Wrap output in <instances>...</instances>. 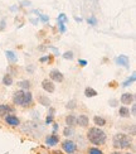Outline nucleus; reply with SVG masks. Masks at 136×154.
Listing matches in <instances>:
<instances>
[{"mask_svg": "<svg viewBox=\"0 0 136 154\" xmlns=\"http://www.w3.org/2000/svg\"><path fill=\"white\" fill-rule=\"evenodd\" d=\"M58 143H59V137L57 135V134H50V135H48L47 138H45V144L49 145V146H54L57 145Z\"/></svg>", "mask_w": 136, "mask_h": 154, "instance_id": "nucleus-11", "label": "nucleus"}, {"mask_svg": "<svg viewBox=\"0 0 136 154\" xmlns=\"http://www.w3.org/2000/svg\"><path fill=\"white\" fill-rule=\"evenodd\" d=\"M135 114H136V106L132 105V109H131V115L132 116H135Z\"/></svg>", "mask_w": 136, "mask_h": 154, "instance_id": "nucleus-34", "label": "nucleus"}, {"mask_svg": "<svg viewBox=\"0 0 136 154\" xmlns=\"http://www.w3.org/2000/svg\"><path fill=\"white\" fill-rule=\"evenodd\" d=\"M80 65H81V66H86V65H87V61H85V60H80Z\"/></svg>", "mask_w": 136, "mask_h": 154, "instance_id": "nucleus-36", "label": "nucleus"}, {"mask_svg": "<svg viewBox=\"0 0 136 154\" xmlns=\"http://www.w3.org/2000/svg\"><path fill=\"white\" fill-rule=\"evenodd\" d=\"M27 71H28V72H33V71H34V67H33V66H28V67H27Z\"/></svg>", "mask_w": 136, "mask_h": 154, "instance_id": "nucleus-37", "label": "nucleus"}, {"mask_svg": "<svg viewBox=\"0 0 136 154\" xmlns=\"http://www.w3.org/2000/svg\"><path fill=\"white\" fill-rule=\"evenodd\" d=\"M74 19H76V22H82V19H81V18H77V17H76Z\"/></svg>", "mask_w": 136, "mask_h": 154, "instance_id": "nucleus-41", "label": "nucleus"}, {"mask_svg": "<svg viewBox=\"0 0 136 154\" xmlns=\"http://www.w3.org/2000/svg\"><path fill=\"white\" fill-rule=\"evenodd\" d=\"M134 100H135V96H134V94H131V92H125V94H122L121 97H120L121 104H124V105H130V104H132Z\"/></svg>", "mask_w": 136, "mask_h": 154, "instance_id": "nucleus-10", "label": "nucleus"}, {"mask_svg": "<svg viewBox=\"0 0 136 154\" xmlns=\"http://www.w3.org/2000/svg\"><path fill=\"white\" fill-rule=\"evenodd\" d=\"M110 154H122L120 150H115V152H112V153H110Z\"/></svg>", "mask_w": 136, "mask_h": 154, "instance_id": "nucleus-40", "label": "nucleus"}, {"mask_svg": "<svg viewBox=\"0 0 136 154\" xmlns=\"http://www.w3.org/2000/svg\"><path fill=\"white\" fill-rule=\"evenodd\" d=\"M115 61H116V65L122 66V67H125V68H128V63H130V60H128L127 56H120Z\"/></svg>", "mask_w": 136, "mask_h": 154, "instance_id": "nucleus-12", "label": "nucleus"}, {"mask_svg": "<svg viewBox=\"0 0 136 154\" xmlns=\"http://www.w3.org/2000/svg\"><path fill=\"white\" fill-rule=\"evenodd\" d=\"M22 5H23V6H29V5H30V2H27V0H25V2L22 3Z\"/></svg>", "mask_w": 136, "mask_h": 154, "instance_id": "nucleus-38", "label": "nucleus"}, {"mask_svg": "<svg viewBox=\"0 0 136 154\" xmlns=\"http://www.w3.org/2000/svg\"><path fill=\"white\" fill-rule=\"evenodd\" d=\"M74 134V130H73V128H69V126H66L63 129V135L64 137H67V138H71Z\"/></svg>", "mask_w": 136, "mask_h": 154, "instance_id": "nucleus-22", "label": "nucleus"}, {"mask_svg": "<svg viewBox=\"0 0 136 154\" xmlns=\"http://www.w3.org/2000/svg\"><path fill=\"white\" fill-rule=\"evenodd\" d=\"M61 148L66 154H74L77 150H78V145H77V143L73 142L72 139H66L62 142Z\"/></svg>", "mask_w": 136, "mask_h": 154, "instance_id": "nucleus-4", "label": "nucleus"}, {"mask_svg": "<svg viewBox=\"0 0 136 154\" xmlns=\"http://www.w3.org/2000/svg\"><path fill=\"white\" fill-rule=\"evenodd\" d=\"M42 88L44 90L45 92L53 94V92L56 91V85H54V82L50 81L49 79H44V80L42 81Z\"/></svg>", "mask_w": 136, "mask_h": 154, "instance_id": "nucleus-7", "label": "nucleus"}, {"mask_svg": "<svg viewBox=\"0 0 136 154\" xmlns=\"http://www.w3.org/2000/svg\"><path fill=\"white\" fill-rule=\"evenodd\" d=\"M13 82H14V79H13V75H10V73L4 75V77H3V85H4V86L9 87V86H11V85H13Z\"/></svg>", "mask_w": 136, "mask_h": 154, "instance_id": "nucleus-18", "label": "nucleus"}, {"mask_svg": "<svg viewBox=\"0 0 136 154\" xmlns=\"http://www.w3.org/2000/svg\"><path fill=\"white\" fill-rule=\"evenodd\" d=\"M53 118H54V116H49V115H48V116H47V120H45V123H47V124H50L52 121H53Z\"/></svg>", "mask_w": 136, "mask_h": 154, "instance_id": "nucleus-32", "label": "nucleus"}, {"mask_svg": "<svg viewBox=\"0 0 136 154\" xmlns=\"http://www.w3.org/2000/svg\"><path fill=\"white\" fill-rule=\"evenodd\" d=\"M5 27H6V19H5V18H3V19H2V22H0V32L4 30V29H5Z\"/></svg>", "mask_w": 136, "mask_h": 154, "instance_id": "nucleus-27", "label": "nucleus"}, {"mask_svg": "<svg viewBox=\"0 0 136 154\" xmlns=\"http://www.w3.org/2000/svg\"><path fill=\"white\" fill-rule=\"evenodd\" d=\"M86 154H105V153L98 146H88L86 150Z\"/></svg>", "mask_w": 136, "mask_h": 154, "instance_id": "nucleus-20", "label": "nucleus"}, {"mask_svg": "<svg viewBox=\"0 0 136 154\" xmlns=\"http://www.w3.org/2000/svg\"><path fill=\"white\" fill-rule=\"evenodd\" d=\"M73 52L72 51H67V52H64V54H63V58L64 60H73Z\"/></svg>", "mask_w": 136, "mask_h": 154, "instance_id": "nucleus-25", "label": "nucleus"}, {"mask_svg": "<svg viewBox=\"0 0 136 154\" xmlns=\"http://www.w3.org/2000/svg\"><path fill=\"white\" fill-rule=\"evenodd\" d=\"M76 125H78L81 128H88V125H89V118L87 116L86 114H80L78 116H77Z\"/></svg>", "mask_w": 136, "mask_h": 154, "instance_id": "nucleus-8", "label": "nucleus"}, {"mask_svg": "<svg viewBox=\"0 0 136 154\" xmlns=\"http://www.w3.org/2000/svg\"><path fill=\"white\" fill-rule=\"evenodd\" d=\"M54 126H53V129H54V134H56V131H57V129H58V124H53Z\"/></svg>", "mask_w": 136, "mask_h": 154, "instance_id": "nucleus-39", "label": "nucleus"}, {"mask_svg": "<svg viewBox=\"0 0 136 154\" xmlns=\"http://www.w3.org/2000/svg\"><path fill=\"white\" fill-rule=\"evenodd\" d=\"M37 100H38V102H39L41 105L47 106V107L49 106V107H50V100H49L48 96H45V95H38Z\"/></svg>", "mask_w": 136, "mask_h": 154, "instance_id": "nucleus-15", "label": "nucleus"}, {"mask_svg": "<svg viewBox=\"0 0 136 154\" xmlns=\"http://www.w3.org/2000/svg\"><path fill=\"white\" fill-rule=\"evenodd\" d=\"M58 27H59L61 33H64V32H66V27H64V23L63 22H58Z\"/></svg>", "mask_w": 136, "mask_h": 154, "instance_id": "nucleus-28", "label": "nucleus"}, {"mask_svg": "<svg viewBox=\"0 0 136 154\" xmlns=\"http://www.w3.org/2000/svg\"><path fill=\"white\" fill-rule=\"evenodd\" d=\"M119 115L121 118H130V109L127 106H121L119 109Z\"/></svg>", "mask_w": 136, "mask_h": 154, "instance_id": "nucleus-19", "label": "nucleus"}, {"mask_svg": "<svg viewBox=\"0 0 136 154\" xmlns=\"http://www.w3.org/2000/svg\"><path fill=\"white\" fill-rule=\"evenodd\" d=\"M112 146L116 150H127L132 146V138L126 133H116L112 137Z\"/></svg>", "mask_w": 136, "mask_h": 154, "instance_id": "nucleus-2", "label": "nucleus"}, {"mask_svg": "<svg viewBox=\"0 0 136 154\" xmlns=\"http://www.w3.org/2000/svg\"><path fill=\"white\" fill-rule=\"evenodd\" d=\"M93 123L96 126H98V128H102V126H105L106 125V119L105 118H102L100 116V115H96V116H93Z\"/></svg>", "mask_w": 136, "mask_h": 154, "instance_id": "nucleus-16", "label": "nucleus"}, {"mask_svg": "<svg viewBox=\"0 0 136 154\" xmlns=\"http://www.w3.org/2000/svg\"><path fill=\"white\" fill-rule=\"evenodd\" d=\"M98 94H97V91L95 88L92 87H86L85 88V96L86 97H95V96H97Z\"/></svg>", "mask_w": 136, "mask_h": 154, "instance_id": "nucleus-21", "label": "nucleus"}, {"mask_svg": "<svg viewBox=\"0 0 136 154\" xmlns=\"http://www.w3.org/2000/svg\"><path fill=\"white\" fill-rule=\"evenodd\" d=\"M13 104L22 107H29L33 105V94L30 91L18 90L13 94Z\"/></svg>", "mask_w": 136, "mask_h": 154, "instance_id": "nucleus-3", "label": "nucleus"}, {"mask_svg": "<svg viewBox=\"0 0 136 154\" xmlns=\"http://www.w3.org/2000/svg\"><path fill=\"white\" fill-rule=\"evenodd\" d=\"M116 104H117V100H115V99L110 100V105H111L112 107H115V106H116Z\"/></svg>", "mask_w": 136, "mask_h": 154, "instance_id": "nucleus-31", "label": "nucleus"}, {"mask_svg": "<svg viewBox=\"0 0 136 154\" xmlns=\"http://www.w3.org/2000/svg\"><path fill=\"white\" fill-rule=\"evenodd\" d=\"M18 86L20 90H24V91H30L32 88V82L29 80H22L18 82Z\"/></svg>", "mask_w": 136, "mask_h": 154, "instance_id": "nucleus-14", "label": "nucleus"}, {"mask_svg": "<svg viewBox=\"0 0 136 154\" xmlns=\"http://www.w3.org/2000/svg\"><path fill=\"white\" fill-rule=\"evenodd\" d=\"M87 22H88V24H91V25H97V18L96 17H89L88 19H87Z\"/></svg>", "mask_w": 136, "mask_h": 154, "instance_id": "nucleus-26", "label": "nucleus"}, {"mask_svg": "<svg viewBox=\"0 0 136 154\" xmlns=\"http://www.w3.org/2000/svg\"><path fill=\"white\" fill-rule=\"evenodd\" d=\"M10 114H14V107H11L8 104H0V118H5Z\"/></svg>", "mask_w": 136, "mask_h": 154, "instance_id": "nucleus-9", "label": "nucleus"}, {"mask_svg": "<svg viewBox=\"0 0 136 154\" xmlns=\"http://www.w3.org/2000/svg\"><path fill=\"white\" fill-rule=\"evenodd\" d=\"M48 60L50 61V56H45V57H42V58H41L39 61H41V62H45V61H48Z\"/></svg>", "mask_w": 136, "mask_h": 154, "instance_id": "nucleus-33", "label": "nucleus"}, {"mask_svg": "<svg viewBox=\"0 0 136 154\" xmlns=\"http://www.w3.org/2000/svg\"><path fill=\"white\" fill-rule=\"evenodd\" d=\"M38 15H39V18L42 19L43 22H48V20H49V18H48L47 15H43V14H38Z\"/></svg>", "mask_w": 136, "mask_h": 154, "instance_id": "nucleus-30", "label": "nucleus"}, {"mask_svg": "<svg viewBox=\"0 0 136 154\" xmlns=\"http://www.w3.org/2000/svg\"><path fill=\"white\" fill-rule=\"evenodd\" d=\"M74 154H76V153H74Z\"/></svg>", "mask_w": 136, "mask_h": 154, "instance_id": "nucleus-43", "label": "nucleus"}, {"mask_svg": "<svg viewBox=\"0 0 136 154\" xmlns=\"http://www.w3.org/2000/svg\"><path fill=\"white\" fill-rule=\"evenodd\" d=\"M5 56L10 63H17L18 62V56L13 52V51H5Z\"/></svg>", "mask_w": 136, "mask_h": 154, "instance_id": "nucleus-17", "label": "nucleus"}, {"mask_svg": "<svg viewBox=\"0 0 136 154\" xmlns=\"http://www.w3.org/2000/svg\"><path fill=\"white\" fill-rule=\"evenodd\" d=\"M122 154H132V153H128V152H127V153H122Z\"/></svg>", "mask_w": 136, "mask_h": 154, "instance_id": "nucleus-42", "label": "nucleus"}, {"mask_svg": "<svg viewBox=\"0 0 136 154\" xmlns=\"http://www.w3.org/2000/svg\"><path fill=\"white\" fill-rule=\"evenodd\" d=\"M86 138L89 142V144H92L95 146H102L105 145L107 142V134L106 131H103L101 128L98 126H92L88 128L87 133H86Z\"/></svg>", "mask_w": 136, "mask_h": 154, "instance_id": "nucleus-1", "label": "nucleus"}, {"mask_svg": "<svg viewBox=\"0 0 136 154\" xmlns=\"http://www.w3.org/2000/svg\"><path fill=\"white\" fill-rule=\"evenodd\" d=\"M58 22H67V17L66 14H59V17H58Z\"/></svg>", "mask_w": 136, "mask_h": 154, "instance_id": "nucleus-29", "label": "nucleus"}, {"mask_svg": "<svg viewBox=\"0 0 136 154\" xmlns=\"http://www.w3.org/2000/svg\"><path fill=\"white\" fill-rule=\"evenodd\" d=\"M49 48H50L52 51H53V52H54L57 56H59V52H58V49H57V48H54V47H49Z\"/></svg>", "mask_w": 136, "mask_h": 154, "instance_id": "nucleus-35", "label": "nucleus"}, {"mask_svg": "<svg viewBox=\"0 0 136 154\" xmlns=\"http://www.w3.org/2000/svg\"><path fill=\"white\" fill-rule=\"evenodd\" d=\"M67 109H69V110H74V109L77 107V101L76 100H71L67 102V105H66Z\"/></svg>", "mask_w": 136, "mask_h": 154, "instance_id": "nucleus-23", "label": "nucleus"}, {"mask_svg": "<svg viewBox=\"0 0 136 154\" xmlns=\"http://www.w3.org/2000/svg\"><path fill=\"white\" fill-rule=\"evenodd\" d=\"M49 80L53 81V82H63L64 80V75L59 71V69H52V71L49 72Z\"/></svg>", "mask_w": 136, "mask_h": 154, "instance_id": "nucleus-6", "label": "nucleus"}, {"mask_svg": "<svg viewBox=\"0 0 136 154\" xmlns=\"http://www.w3.org/2000/svg\"><path fill=\"white\" fill-rule=\"evenodd\" d=\"M4 121L11 128H17V126L20 125V119H19L14 114H10V115H8V116H5Z\"/></svg>", "mask_w": 136, "mask_h": 154, "instance_id": "nucleus-5", "label": "nucleus"}, {"mask_svg": "<svg viewBox=\"0 0 136 154\" xmlns=\"http://www.w3.org/2000/svg\"><path fill=\"white\" fill-rule=\"evenodd\" d=\"M76 120H77V116L74 114H69L66 116L64 121H66V125L69 126V128H74L76 126Z\"/></svg>", "mask_w": 136, "mask_h": 154, "instance_id": "nucleus-13", "label": "nucleus"}, {"mask_svg": "<svg viewBox=\"0 0 136 154\" xmlns=\"http://www.w3.org/2000/svg\"><path fill=\"white\" fill-rule=\"evenodd\" d=\"M135 79H136V76H135V73H134V75L131 76V79H127V80H126L124 83H122V87H127V86H130L131 83L135 81Z\"/></svg>", "mask_w": 136, "mask_h": 154, "instance_id": "nucleus-24", "label": "nucleus"}]
</instances>
